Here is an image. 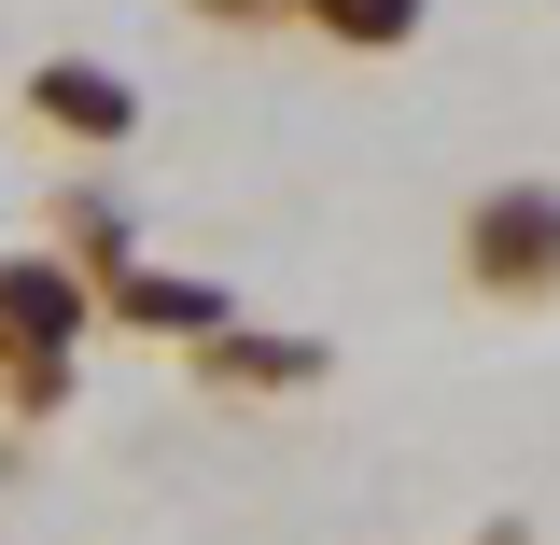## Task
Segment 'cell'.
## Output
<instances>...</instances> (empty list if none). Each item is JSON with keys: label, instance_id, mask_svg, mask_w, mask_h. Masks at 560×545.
Returning <instances> with one entry per match:
<instances>
[{"label": "cell", "instance_id": "6da1fadb", "mask_svg": "<svg viewBox=\"0 0 560 545\" xmlns=\"http://www.w3.org/2000/svg\"><path fill=\"white\" fill-rule=\"evenodd\" d=\"M448 252H463V294L490 308H560V182H477Z\"/></svg>", "mask_w": 560, "mask_h": 545}, {"label": "cell", "instance_id": "7a4b0ae2", "mask_svg": "<svg viewBox=\"0 0 560 545\" xmlns=\"http://www.w3.org/2000/svg\"><path fill=\"white\" fill-rule=\"evenodd\" d=\"M28 127L113 154V140H140V84H127L113 57H43V70H28Z\"/></svg>", "mask_w": 560, "mask_h": 545}, {"label": "cell", "instance_id": "3957f363", "mask_svg": "<svg viewBox=\"0 0 560 545\" xmlns=\"http://www.w3.org/2000/svg\"><path fill=\"white\" fill-rule=\"evenodd\" d=\"M0 336L84 349V336H98V280L70 266V252H0Z\"/></svg>", "mask_w": 560, "mask_h": 545}, {"label": "cell", "instance_id": "277c9868", "mask_svg": "<svg viewBox=\"0 0 560 545\" xmlns=\"http://www.w3.org/2000/svg\"><path fill=\"white\" fill-rule=\"evenodd\" d=\"M98 322H127V336H168V349H197L210 322H224V280H168V266H113V280H98Z\"/></svg>", "mask_w": 560, "mask_h": 545}, {"label": "cell", "instance_id": "5b68a950", "mask_svg": "<svg viewBox=\"0 0 560 545\" xmlns=\"http://www.w3.org/2000/svg\"><path fill=\"white\" fill-rule=\"evenodd\" d=\"M197 378L210 392H308V378H323V336H267V322L224 308V322L197 336Z\"/></svg>", "mask_w": 560, "mask_h": 545}, {"label": "cell", "instance_id": "8992f818", "mask_svg": "<svg viewBox=\"0 0 560 545\" xmlns=\"http://www.w3.org/2000/svg\"><path fill=\"white\" fill-rule=\"evenodd\" d=\"M43 252H70L84 280H113V266H140V210H127V197H98V182H70V197H57V238H43Z\"/></svg>", "mask_w": 560, "mask_h": 545}, {"label": "cell", "instance_id": "52a82bcc", "mask_svg": "<svg viewBox=\"0 0 560 545\" xmlns=\"http://www.w3.org/2000/svg\"><path fill=\"white\" fill-rule=\"evenodd\" d=\"M420 14H434V0H294V28L337 43V57H407Z\"/></svg>", "mask_w": 560, "mask_h": 545}, {"label": "cell", "instance_id": "ba28073f", "mask_svg": "<svg viewBox=\"0 0 560 545\" xmlns=\"http://www.w3.org/2000/svg\"><path fill=\"white\" fill-rule=\"evenodd\" d=\"M70 406V349L57 336H0V419H57Z\"/></svg>", "mask_w": 560, "mask_h": 545}, {"label": "cell", "instance_id": "9c48e42d", "mask_svg": "<svg viewBox=\"0 0 560 545\" xmlns=\"http://www.w3.org/2000/svg\"><path fill=\"white\" fill-rule=\"evenodd\" d=\"M197 28H224V43H267V28H294V0H183Z\"/></svg>", "mask_w": 560, "mask_h": 545}]
</instances>
